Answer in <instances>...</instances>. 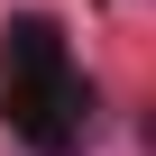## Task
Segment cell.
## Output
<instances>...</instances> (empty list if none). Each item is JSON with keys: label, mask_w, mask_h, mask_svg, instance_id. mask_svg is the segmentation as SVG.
<instances>
[{"label": "cell", "mask_w": 156, "mask_h": 156, "mask_svg": "<svg viewBox=\"0 0 156 156\" xmlns=\"http://www.w3.org/2000/svg\"><path fill=\"white\" fill-rule=\"evenodd\" d=\"M9 119L46 156H64L73 138H83V119H92V92H83V73L64 64L55 19H19L9 28Z\"/></svg>", "instance_id": "1"}]
</instances>
